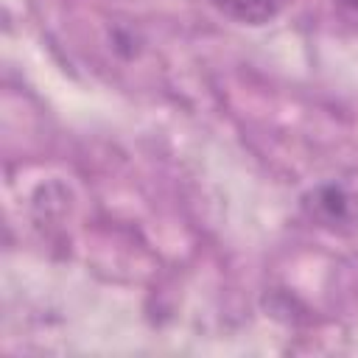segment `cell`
Listing matches in <instances>:
<instances>
[{
    "label": "cell",
    "mask_w": 358,
    "mask_h": 358,
    "mask_svg": "<svg viewBox=\"0 0 358 358\" xmlns=\"http://www.w3.org/2000/svg\"><path fill=\"white\" fill-rule=\"evenodd\" d=\"M221 14L246 22V25H263L274 20L288 0H210Z\"/></svg>",
    "instance_id": "2"
},
{
    "label": "cell",
    "mask_w": 358,
    "mask_h": 358,
    "mask_svg": "<svg viewBox=\"0 0 358 358\" xmlns=\"http://www.w3.org/2000/svg\"><path fill=\"white\" fill-rule=\"evenodd\" d=\"M302 210L310 221L327 229H352L358 224V199L341 185H322L302 199Z\"/></svg>",
    "instance_id": "1"
}]
</instances>
